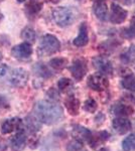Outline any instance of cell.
<instances>
[{"label":"cell","instance_id":"obj_24","mask_svg":"<svg viewBox=\"0 0 135 151\" xmlns=\"http://www.w3.org/2000/svg\"><path fill=\"white\" fill-rule=\"evenodd\" d=\"M48 64L55 70H63L67 67L68 60L64 58H51Z\"/></svg>","mask_w":135,"mask_h":151},{"label":"cell","instance_id":"obj_10","mask_svg":"<svg viewBox=\"0 0 135 151\" xmlns=\"http://www.w3.org/2000/svg\"><path fill=\"white\" fill-rule=\"evenodd\" d=\"M26 141H27V137H26L25 131L23 129H20L10 139L11 149L13 151H22L26 145Z\"/></svg>","mask_w":135,"mask_h":151},{"label":"cell","instance_id":"obj_21","mask_svg":"<svg viewBox=\"0 0 135 151\" xmlns=\"http://www.w3.org/2000/svg\"><path fill=\"white\" fill-rule=\"evenodd\" d=\"M41 7H43V3H41L40 0H29V2L26 4L25 8L26 11L28 12V14L34 15V14H38L40 11Z\"/></svg>","mask_w":135,"mask_h":151},{"label":"cell","instance_id":"obj_36","mask_svg":"<svg viewBox=\"0 0 135 151\" xmlns=\"http://www.w3.org/2000/svg\"><path fill=\"white\" fill-rule=\"evenodd\" d=\"M17 1H18V2H24L25 0H17Z\"/></svg>","mask_w":135,"mask_h":151},{"label":"cell","instance_id":"obj_31","mask_svg":"<svg viewBox=\"0 0 135 151\" xmlns=\"http://www.w3.org/2000/svg\"><path fill=\"white\" fill-rule=\"evenodd\" d=\"M48 96L50 97V98H51V100H58V92L55 91L53 89H50V91L48 92Z\"/></svg>","mask_w":135,"mask_h":151},{"label":"cell","instance_id":"obj_25","mask_svg":"<svg viewBox=\"0 0 135 151\" xmlns=\"http://www.w3.org/2000/svg\"><path fill=\"white\" fill-rule=\"evenodd\" d=\"M122 148L124 151H131L135 149V134H131L122 141Z\"/></svg>","mask_w":135,"mask_h":151},{"label":"cell","instance_id":"obj_32","mask_svg":"<svg viewBox=\"0 0 135 151\" xmlns=\"http://www.w3.org/2000/svg\"><path fill=\"white\" fill-rule=\"evenodd\" d=\"M8 102L4 97L0 96V109H4V108H8Z\"/></svg>","mask_w":135,"mask_h":151},{"label":"cell","instance_id":"obj_27","mask_svg":"<svg viewBox=\"0 0 135 151\" xmlns=\"http://www.w3.org/2000/svg\"><path fill=\"white\" fill-rule=\"evenodd\" d=\"M98 108V105H97V102L95 101L94 99L92 98H89L85 101L84 103V106H83V109L88 112V113H95L96 110Z\"/></svg>","mask_w":135,"mask_h":151},{"label":"cell","instance_id":"obj_19","mask_svg":"<svg viewBox=\"0 0 135 151\" xmlns=\"http://www.w3.org/2000/svg\"><path fill=\"white\" fill-rule=\"evenodd\" d=\"M113 113L117 116H129L134 112V109L129 105L117 104L113 107Z\"/></svg>","mask_w":135,"mask_h":151},{"label":"cell","instance_id":"obj_15","mask_svg":"<svg viewBox=\"0 0 135 151\" xmlns=\"http://www.w3.org/2000/svg\"><path fill=\"white\" fill-rule=\"evenodd\" d=\"M112 126L113 129L118 134H121V135L128 132L130 129H131V123H130V121L126 118H122V117L114 119L112 122Z\"/></svg>","mask_w":135,"mask_h":151},{"label":"cell","instance_id":"obj_34","mask_svg":"<svg viewBox=\"0 0 135 151\" xmlns=\"http://www.w3.org/2000/svg\"><path fill=\"white\" fill-rule=\"evenodd\" d=\"M98 151H109V149H108V148H101V149H99Z\"/></svg>","mask_w":135,"mask_h":151},{"label":"cell","instance_id":"obj_9","mask_svg":"<svg viewBox=\"0 0 135 151\" xmlns=\"http://www.w3.org/2000/svg\"><path fill=\"white\" fill-rule=\"evenodd\" d=\"M11 53L14 58H19V60H27L32 55V47H31L30 43L22 42L12 48Z\"/></svg>","mask_w":135,"mask_h":151},{"label":"cell","instance_id":"obj_16","mask_svg":"<svg viewBox=\"0 0 135 151\" xmlns=\"http://www.w3.org/2000/svg\"><path fill=\"white\" fill-rule=\"evenodd\" d=\"M65 106L71 116H77L80 110V101L76 97L70 96L65 101Z\"/></svg>","mask_w":135,"mask_h":151},{"label":"cell","instance_id":"obj_26","mask_svg":"<svg viewBox=\"0 0 135 151\" xmlns=\"http://www.w3.org/2000/svg\"><path fill=\"white\" fill-rule=\"evenodd\" d=\"M21 37L26 41H30L33 42L36 38V33L31 27H25L21 32Z\"/></svg>","mask_w":135,"mask_h":151},{"label":"cell","instance_id":"obj_28","mask_svg":"<svg viewBox=\"0 0 135 151\" xmlns=\"http://www.w3.org/2000/svg\"><path fill=\"white\" fill-rule=\"evenodd\" d=\"M71 87H72V82L68 78H63L58 82V88L62 92H67Z\"/></svg>","mask_w":135,"mask_h":151},{"label":"cell","instance_id":"obj_17","mask_svg":"<svg viewBox=\"0 0 135 151\" xmlns=\"http://www.w3.org/2000/svg\"><path fill=\"white\" fill-rule=\"evenodd\" d=\"M109 137H110L109 133L106 132V131H102V132H98V133H92L90 140L88 141V144L90 145L91 148H96L98 145L105 142Z\"/></svg>","mask_w":135,"mask_h":151},{"label":"cell","instance_id":"obj_6","mask_svg":"<svg viewBox=\"0 0 135 151\" xmlns=\"http://www.w3.org/2000/svg\"><path fill=\"white\" fill-rule=\"evenodd\" d=\"M88 87L94 91H104L109 86L108 79L102 74H94L88 78Z\"/></svg>","mask_w":135,"mask_h":151},{"label":"cell","instance_id":"obj_35","mask_svg":"<svg viewBox=\"0 0 135 151\" xmlns=\"http://www.w3.org/2000/svg\"><path fill=\"white\" fill-rule=\"evenodd\" d=\"M1 60H2V53L0 52V62H1Z\"/></svg>","mask_w":135,"mask_h":151},{"label":"cell","instance_id":"obj_4","mask_svg":"<svg viewBox=\"0 0 135 151\" xmlns=\"http://www.w3.org/2000/svg\"><path fill=\"white\" fill-rule=\"evenodd\" d=\"M9 85L13 87H23L26 85L28 81L29 75L25 70L22 68H17V69L9 70V73L7 75Z\"/></svg>","mask_w":135,"mask_h":151},{"label":"cell","instance_id":"obj_2","mask_svg":"<svg viewBox=\"0 0 135 151\" xmlns=\"http://www.w3.org/2000/svg\"><path fill=\"white\" fill-rule=\"evenodd\" d=\"M53 17L56 23L61 27H66L73 23L75 19V14L72 9L68 7H58L53 11Z\"/></svg>","mask_w":135,"mask_h":151},{"label":"cell","instance_id":"obj_30","mask_svg":"<svg viewBox=\"0 0 135 151\" xmlns=\"http://www.w3.org/2000/svg\"><path fill=\"white\" fill-rule=\"evenodd\" d=\"M9 73V68L6 65H2L0 67V79H5Z\"/></svg>","mask_w":135,"mask_h":151},{"label":"cell","instance_id":"obj_33","mask_svg":"<svg viewBox=\"0 0 135 151\" xmlns=\"http://www.w3.org/2000/svg\"><path fill=\"white\" fill-rule=\"evenodd\" d=\"M0 151H6V145L0 141Z\"/></svg>","mask_w":135,"mask_h":151},{"label":"cell","instance_id":"obj_7","mask_svg":"<svg viewBox=\"0 0 135 151\" xmlns=\"http://www.w3.org/2000/svg\"><path fill=\"white\" fill-rule=\"evenodd\" d=\"M23 127V121L20 118H9L4 120L1 124V133L2 134H9L14 131H19Z\"/></svg>","mask_w":135,"mask_h":151},{"label":"cell","instance_id":"obj_20","mask_svg":"<svg viewBox=\"0 0 135 151\" xmlns=\"http://www.w3.org/2000/svg\"><path fill=\"white\" fill-rule=\"evenodd\" d=\"M33 70H34V74L38 76V77L43 78V79H48V78H51L53 76L51 72L48 70V68L45 65L40 64V63H38V64L34 65Z\"/></svg>","mask_w":135,"mask_h":151},{"label":"cell","instance_id":"obj_13","mask_svg":"<svg viewBox=\"0 0 135 151\" xmlns=\"http://www.w3.org/2000/svg\"><path fill=\"white\" fill-rule=\"evenodd\" d=\"M93 11L100 20L105 21L108 19V6L105 0H95L93 4Z\"/></svg>","mask_w":135,"mask_h":151},{"label":"cell","instance_id":"obj_23","mask_svg":"<svg viewBox=\"0 0 135 151\" xmlns=\"http://www.w3.org/2000/svg\"><path fill=\"white\" fill-rule=\"evenodd\" d=\"M121 35L124 38H129V40L135 37V16L132 17L129 27L124 28L121 30Z\"/></svg>","mask_w":135,"mask_h":151},{"label":"cell","instance_id":"obj_29","mask_svg":"<svg viewBox=\"0 0 135 151\" xmlns=\"http://www.w3.org/2000/svg\"><path fill=\"white\" fill-rule=\"evenodd\" d=\"M67 150L68 151H86L84 149V147H83L82 142L77 141V140H74L72 142L69 143Z\"/></svg>","mask_w":135,"mask_h":151},{"label":"cell","instance_id":"obj_8","mask_svg":"<svg viewBox=\"0 0 135 151\" xmlns=\"http://www.w3.org/2000/svg\"><path fill=\"white\" fill-rule=\"evenodd\" d=\"M93 65L100 74L111 75L113 73V65L108 58L104 57H95L92 60Z\"/></svg>","mask_w":135,"mask_h":151},{"label":"cell","instance_id":"obj_14","mask_svg":"<svg viewBox=\"0 0 135 151\" xmlns=\"http://www.w3.org/2000/svg\"><path fill=\"white\" fill-rule=\"evenodd\" d=\"M89 42V35H88V27H87V24L85 22L82 23L80 25L79 28V35H78L77 37L74 40L73 43L74 45L78 47H85L87 43Z\"/></svg>","mask_w":135,"mask_h":151},{"label":"cell","instance_id":"obj_18","mask_svg":"<svg viewBox=\"0 0 135 151\" xmlns=\"http://www.w3.org/2000/svg\"><path fill=\"white\" fill-rule=\"evenodd\" d=\"M25 125L29 133L35 134L40 129V121L35 116H27L25 118Z\"/></svg>","mask_w":135,"mask_h":151},{"label":"cell","instance_id":"obj_3","mask_svg":"<svg viewBox=\"0 0 135 151\" xmlns=\"http://www.w3.org/2000/svg\"><path fill=\"white\" fill-rule=\"evenodd\" d=\"M40 52L45 55H53L58 52L61 48V42L55 35H45L40 40Z\"/></svg>","mask_w":135,"mask_h":151},{"label":"cell","instance_id":"obj_1","mask_svg":"<svg viewBox=\"0 0 135 151\" xmlns=\"http://www.w3.org/2000/svg\"><path fill=\"white\" fill-rule=\"evenodd\" d=\"M34 116L45 125H53L64 118L63 108L53 101L40 100L34 105Z\"/></svg>","mask_w":135,"mask_h":151},{"label":"cell","instance_id":"obj_22","mask_svg":"<svg viewBox=\"0 0 135 151\" xmlns=\"http://www.w3.org/2000/svg\"><path fill=\"white\" fill-rule=\"evenodd\" d=\"M122 87L129 91L135 92V76L132 74H129L125 76L121 82Z\"/></svg>","mask_w":135,"mask_h":151},{"label":"cell","instance_id":"obj_37","mask_svg":"<svg viewBox=\"0 0 135 151\" xmlns=\"http://www.w3.org/2000/svg\"><path fill=\"white\" fill-rule=\"evenodd\" d=\"M51 1H53V2H58V0H51Z\"/></svg>","mask_w":135,"mask_h":151},{"label":"cell","instance_id":"obj_5","mask_svg":"<svg viewBox=\"0 0 135 151\" xmlns=\"http://www.w3.org/2000/svg\"><path fill=\"white\" fill-rule=\"evenodd\" d=\"M69 70H70L71 74H72L76 81H81L86 76V74H87V63L82 58H76V60H74L73 64L70 65Z\"/></svg>","mask_w":135,"mask_h":151},{"label":"cell","instance_id":"obj_38","mask_svg":"<svg viewBox=\"0 0 135 151\" xmlns=\"http://www.w3.org/2000/svg\"><path fill=\"white\" fill-rule=\"evenodd\" d=\"M1 18H2V14L0 13V20H1Z\"/></svg>","mask_w":135,"mask_h":151},{"label":"cell","instance_id":"obj_12","mask_svg":"<svg viewBox=\"0 0 135 151\" xmlns=\"http://www.w3.org/2000/svg\"><path fill=\"white\" fill-rule=\"evenodd\" d=\"M72 135L75 140L80 141V142H88L92 136V132L84 126L74 125L72 129Z\"/></svg>","mask_w":135,"mask_h":151},{"label":"cell","instance_id":"obj_11","mask_svg":"<svg viewBox=\"0 0 135 151\" xmlns=\"http://www.w3.org/2000/svg\"><path fill=\"white\" fill-rule=\"evenodd\" d=\"M127 16V11L121 6L116 3H112L111 5V13H110V21L112 23L119 24L124 22Z\"/></svg>","mask_w":135,"mask_h":151}]
</instances>
